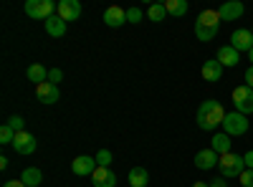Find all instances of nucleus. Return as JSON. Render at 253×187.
<instances>
[{"label": "nucleus", "mask_w": 253, "mask_h": 187, "mask_svg": "<svg viewBox=\"0 0 253 187\" xmlns=\"http://www.w3.org/2000/svg\"><path fill=\"white\" fill-rule=\"evenodd\" d=\"M243 78H246V86H251V89H253V66L246 71V76H243Z\"/></svg>", "instance_id": "nucleus-33"}, {"label": "nucleus", "mask_w": 253, "mask_h": 187, "mask_svg": "<svg viewBox=\"0 0 253 187\" xmlns=\"http://www.w3.org/2000/svg\"><path fill=\"white\" fill-rule=\"evenodd\" d=\"M218 28H220V15L218 10H203L195 20V36L198 40H213L218 36Z\"/></svg>", "instance_id": "nucleus-2"}, {"label": "nucleus", "mask_w": 253, "mask_h": 187, "mask_svg": "<svg viewBox=\"0 0 253 187\" xmlns=\"http://www.w3.org/2000/svg\"><path fill=\"white\" fill-rule=\"evenodd\" d=\"M210 187H228V182L225 180H213V182H208Z\"/></svg>", "instance_id": "nucleus-34"}, {"label": "nucleus", "mask_w": 253, "mask_h": 187, "mask_svg": "<svg viewBox=\"0 0 253 187\" xmlns=\"http://www.w3.org/2000/svg\"><path fill=\"white\" fill-rule=\"evenodd\" d=\"M56 10H58V5L53 0H28L26 3V15L36 18V20H48Z\"/></svg>", "instance_id": "nucleus-4"}, {"label": "nucleus", "mask_w": 253, "mask_h": 187, "mask_svg": "<svg viewBox=\"0 0 253 187\" xmlns=\"http://www.w3.org/2000/svg\"><path fill=\"white\" fill-rule=\"evenodd\" d=\"M5 124H10V127L15 129V134H18V132H26V129H23V127H26V121H23V116H10V119H8Z\"/></svg>", "instance_id": "nucleus-27"}, {"label": "nucleus", "mask_w": 253, "mask_h": 187, "mask_svg": "<svg viewBox=\"0 0 253 187\" xmlns=\"http://www.w3.org/2000/svg\"><path fill=\"white\" fill-rule=\"evenodd\" d=\"M104 23H107L109 28H119V26H124V23H126V10L119 8V5L107 8V10H104Z\"/></svg>", "instance_id": "nucleus-15"}, {"label": "nucleus", "mask_w": 253, "mask_h": 187, "mask_svg": "<svg viewBox=\"0 0 253 187\" xmlns=\"http://www.w3.org/2000/svg\"><path fill=\"white\" fill-rule=\"evenodd\" d=\"M147 182H150V172H147L144 167H132L129 170V185L132 187H144Z\"/></svg>", "instance_id": "nucleus-21"}, {"label": "nucleus", "mask_w": 253, "mask_h": 187, "mask_svg": "<svg viewBox=\"0 0 253 187\" xmlns=\"http://www.w3.org/2000/svg\"><path fill=\"white\" fill-rule=\"evenodd\" d=\"M243 187H253V170H243V175L238 177Z\"/></svg>", "instance_id": "nucleus-29"}, {"label": "nucleus", "mask_w": 253, "mask_h": 187, "mask_svg": "<svg viewBox=\"0 0 253 187\" xmlns=\"http://www.w3.org/2000/svg\"><path fill=\"white\" fill-rule=\"evenodd\" d=\"M147 13H150V20H155V23H162L167 10H165V3H152L150 8H147Z\"/></svg>", "instance_id": "nucleus-24"}, {"label": "nucleus", "mask_w": 253, "mask_h": 187, "mask_svg": "<svg viewBox=\"0 0 253 187\" xmlns=\"http://www.w3.org/2000/svg\"><path fill=\"white\" fill-rule=\"evenodd\" d=\"M28 81H33L36 86H38V84H43V81H48V71H46V66H41V64L28 66Z\"/></svg>", "instance_id": "nucleus-23"}, {"label": "nucleus", "mask_w": 253, "mask_h": 187, "mask_svg": "<svg viewBox=\"0 0 253 187\" xmlns=\"http://www.w3.org/2000/svg\"><path fill=\"white\" fill-rule=\"evenodd\" d=\"M230 46H233L238 53H241V51L251 53V48H253V33L246 31V28H238L233 36H230Z\"/></svg>", "instance_id": "nucleus-9"}, {"label": "nucleus", "mask_w": 253, "mask_h": 187, "mask_svg": "<svg viewBox=\"0 0 253 187\" xmlns=\"http://www.w3.org/2000/svg\"><path fill=\"white\" fill-rule=\"evenodd\" d=\"M243 162H246V170H253V150L243 154Z\"/></svg>", "instance_id": "nucleus-31"}, {"label": "nucleus", "mask_w": 253, "mask_h": 187, "mask_svg": "<svg viewBox=\"0 0 253 187\" xmlns=\"http://www.w3.org/2000/svg\"><path fill=\"white\" fill-rule=\"evenodd\" d=\"M96 164H99V167H109V164H112V152L109 150H99L96 152Z\"/></svg>", "instance_id": "nucleus-26"}, {"label": "nucleus", "mask_w": 253, "mask_h": 187, "mask_svg": "<svg viewBox=\"0 0 253 187\" xmlns=\"http://www.w3.org/2000/svg\"><path fill=\"white\" fill-rule=\"evenodd\" d=\"M96 167H99V164H96V157H89V154H81V157H76V159L71 162V170H74V175H79V177L94 175Z\"/></svg>", "instance_id": "nucleus-8"}, {"label": "nucleus", "mask_w": 253, "mask_h": 187, "mask_svg": "<svg viewBox=\"0 0 253 187\" xmlns=\"http://www.w3.org/2000/svg\"><path fill=\"white\" fill-rule=\"evenodd\" d=\"M218 154L213 152V150H200L198 154H195V167L198 170H213V167H218Z\"/></svg>", "instance_id": "nucleus-16"}, {"label": "nucleus", "mask_w": 253, "mask_h": 187, "mask_svg": "<svg viewBox=\"0 0 253 187\" xmlns=\"http://www.w3.org/2000/svg\"><path fill=\"white\" fill-rule=\"evenodd\" d=\"M46 33L53 36V38H61L63 33H66V20H61L58 15H51L46 20Z\"/></svg>", "instance_id": "nucleus-19"}, {"label": "nucleus", "mask_w": 253, "mask_h": 187, "mask_svg": "<svg viewBox=\"0 0 253 187\" xmlns=\"http://www.w3.org/2000/svg\"><path fill=\"white\" fill-rule=\"evenodd\" d=\"M248 127H251V121H248V116H243L241 112H230V114H225V119H223V129H225L228 137H241V134L248 132Z\"/></svg>", "instance_id": "nucleus-5"}, {"label": "nucleus", "mask_w": 253, "mask_h": 187, "mask_svg": "<svg viewBox=\"0 0 253 187\" xmlns=\"http://www.w3.org/2000/svg\"><path fill=\"white\" fill-rule=\"evenodd\" d=\"M218 64L223 66V69H233V66H238V61H241V53L233 48V46H220L218 48Z\"/></svg>", "instance_id": "nucleus-12"}, {"label": "nucleus", "mask_w": 253, "mask_h": 187, "mask_svg": "<svg viewBox=\"0 0 253 187\" xmlns=\"http://www.w3.org/2000/svg\"><path fill=\"white\" fill-rule=\"evenodd\" d=\"M223 119H225V109L223 104L215 99H208L200 104L198 109V127L203 132H215L218 127H223Z\"/></svg>", "instance_id": "nucleus-1"}, {"label": "nucleus", "mask_w": 253, "mask_h": 187, "mask_svg": "<svg viewBox=\"0 0 253 187\" xmlns=\"http://www.w3.org/2000/svg\"><path fill=\"white\" fill-rule=\"evenodd\" d=\"M13 147H15L18 154H33L36 147H38V142H36V137L31 132H18L15 139H13Z\"/></svg>", "instance_id": "nucleus-7"}, {"label": "nucleus", "mask_w": 253, "mask_h": 187, "mask_svg": "<svg viewBox=\"0 0 253 187\" xmlns=\"http://www.w3.org/2000/svg\"><path fill=\"white\" fill-rule=\"evenodd\" d=\"M139 20H142V10L137 5L126 10V23H139Z\"/></svg>", "instance_id": "nucleus-28"}, {"label": "nucleus", "mask_w": 253, "mask_h": 187, "mask_svg": "<svg viewBox=\"0 0 253 187\" xmlns=\"http://www.w3.org/2000/svg\"><path fill=\"white\" fill-rule=\"evenodd\" d=\"M3 187H26V185H23V180L18 177V180H8V182H3Z\"/></svg>", "instance_id": "nucleus-32"}, {"label": "nucleus", "mask_w": 253, "mask_h": 187, "mask_svg": "<svg viewBox=\"0 0 253 187\" xmlns=\"http://www.w3.org/2000/svg\"><path fill=\"white\" fill-rule=\"evenodd\" d=\"M220 76H223V66L218 64V58L205 61V64H203V78L213 84V81H220Z\"/></svg>", "instance_id": "nucleus-18"}, {"label": "nucleus", "mask_w": 253, "mask_h": 187, "mask_svg": "<svg viewBox=\"0 0 253 187\" xmlns=\"http://www.w3.org/2000/svg\"><path fill=\"white\" fill-rule=\"evenodd\" d=\"M243 3H238V0H228V3H223L220 8H218V15H220V20H238L241 15H243Z\"/></svg>", "instance_id": "nucleus-14"}, {"label": "nucleus", "mask_w": 253, "mask_h": 187, "mask_svg": "<svg viewBox=\"0 0 253 187\" xmlns=\"http://www.w3.org/2000/svg\"><path fill=\"white\" fill-rule=\"evenodd\" d=\"M218 170L223 177H241L243 170H246V162L241 154H233V152H228L218 159Z\"/></svg>", "instance_id": "nucleus-3"}, {"label": "nucleus", "mask_w": 253, "mask_h": 187, "mask_svg": "<svg viewBox=\"0 0 253 187\" xmlns=\"http://www.w3.org/2000/svg\"><path fill=\"white\" fill-rule=\"evenodd\" d=\"M248 58H251V66H253V48H251V53H248Z\"/></svg>", "instance_id": "nucleus-36"}, {"label": "nucleus", "mask_w": 253, "mask_h": 187, "mask_svg": "<svg viewBox=\"0 0 253 187\" xmlns=\"http://www.w3.org/2000/svg\"><path fill=\"white\" fill-rule=\"evenodd\" d=\"M20 180H23L26 187H38L41 182H43V175H41L38 167H26L23 175H20Z\"/></svg>", "instance_id": "nucleus-20"}, {"label": "nucleus", "mask_w": 253, "mask_h": 187, "mask_svg": "<svg viewBox=\"0 0 253 187\" xmlns=\"http://www.w3.org/2000/svg\"><path fill=\"white\" fill-rule=\"evenodd\" d=\"M94 187H117V175L112 167H96L91 175Z\"/></svg>", "instance_id": "nucleus-11"}, {"label": "nucleus", "mask_w": 253, "mask_h": 187, "mask_svg": "<svg viewBox=\"0 0 253 187\" xmlns=\"http://www.w3.org/2000/svg\"><path fill=\"white\" fill-rule=\"evenodd\" d=\"M36 94H38V101L41 104H56L58 101V86L51 84V81H43V84H38L36 86Z\"/></svg>", "instance_id": "nucleus-13"}, {"label": "nucleus", "mask_w": 253, "mask_h": 187, "mask_svg": "<svg viewBox=\"0 0 253 187\" xmlns=\"http://www.w3.org/2000/svg\"><path fill=\"white\" fill-rule=\"evenodd\" d=\"M251 33H253V28H251Z\"/></svg>", "instance_id": "nucleus-37"}, {"label": "nucleus", "mask_w": 253, "mask_h": 187, "mask_svg": "<svg viewBox=\"0 0 253 187\" xmlns=\"http://www.w3.org/2000/svg\"><path fill=\"white\" fill-rule=\"evenodd\" d=\"M230 137L225 134V132H220V134H213V139H210V150H213L218 157H223V154H228L230 152Z\"/></svg>", "instance_id": "nucleus-17"}, {"label": "nucleus", "mask_w": 253, "mask_h": 187, "mask_svg": "<svg viewBox=\"0 0 253 187\" xmlns=\"http://www.w3.org/2000/svg\"><path fill=\"white\" fill-rule=\"evenodd\" d=\"M193 187H210V185H208V182H195Z\"/></svg>", "instance_id": "nucleus-35"}, {"label": "nucleus", "mask_w": 253, "mask_h": 187, "mask_svg": "<svg viewBox=\"0 0 253 187\" xmlns=\"http://www.w3.org/2000/svg\"><path fill=\"white\" fill-rule=\"evenodd\" d=\"M165 10L170 13V15H175V18H182V15L190 10V5H187V0H167Z\"/></svg>", "instance_id": "nucleus-22"}, {"label": "nucleus", "mask_w": 253, "mask_h": 187, "mask_svg": "<svg viewBox=\"0 0 253 187\" xmlns=\"http://www.w3.org/2000/svg\"><path fill=\"white\" fill-rule=\"evenodd\" d=\"M61 78H63V71H61V69H51V71H48V81H51V84L58 86V81H61Z\"/></svg>", "instance_id": "nucleus-30"}, {"label": "nucleus", "mask_w": 253, "mask_h": 187, "mask_svg": "<svg viewBox=\"0 0 253 187\" xmlns=\"http://www.w3.org/2000/svg\"><path fill=\"white\" fill-rule=\"evenodd\" d=\"M233 104H236V112H241L243 116L253 114V89L251 86H236L233 89Z\"/></svg>", "instance_id": "nucleus-6"}, {"label": "nucleus", "mask_w": 253, "mask_h": 187, "mask_svg": "<svg viewBox=\"0 0 253 187\" xmlns=\"http://www.w3.org/2000/svg\"><path fill=\"white\" fill-rule=\"evenodd\" d=\"M13 139H15V129L10 127V124H3V127H0V142L13 144Z\"/></svg>", "instance_id": "nucleus-25"}, {"label": "nucleus", "mask_w": 253, "mask_h": 187, "mask_svg": "<svg viewBox=\"0 0 253 187\" xmlns=\"http://www.w3.org/2000/svg\"><path fill=\"white\" fill-rule=\"evenodd\" d=\"M56 15L61 20H66V23H69V20H76L81 15V3H79V0H61Z\"/></svg>", "instance_id": "nucleus-10"}]
</instances>
